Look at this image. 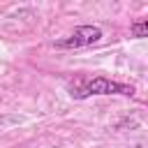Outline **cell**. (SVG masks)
Instances as JSON below:
<instances>
[{
    "label": "cell",
    "instance_id": "6da1fadb",
    "mask_svg": "<svg viewBox=\"0 0 148 148\" xmlns=\"http://www.w3.org/2000/svg\"><path fill=\"white\" fill-rule=\"evenodd\" d=\"M69 95L74 99H86L90 95H127V97H132L134 88L127 83L111 81L106 76H95V79H86V81H79L76 86H72Z\"/></svg>",
    "mask_w": 148,
    "mask_h": 148
},
{
    "label": "cell",
    "instance_id": "7a4b0ae2",
    "mask_svg": "<svg viewBox=\"0 0 148 148\" xmlns=\"http://www.w3.org/2000/svg\"><path fill=\"white\" fill-rule=\"evenodd\" d=\"M99 39H102V28H97V25H79V28H74V32L67 39H60L56 46H60V49H81V46L97 44Z\"/></svg>",
    "mask_w": 148,
    "mask_h": 148
},
{
    "label": "cell",
    "instance_id": "3957f363",
    "mask_svg": "<svg viewBox=\"0 0 148 148\" xmlns=\"http://www.w3.org/2000/svg\"><path fill=\"white\" fill-rule=\"evenodd\" d=\"M130 32H132V37H148V18H143V21H136V23H132Z\"/></svg>",
    "mask_w": 148,
    "mask_h": 148
}]
</instances>
